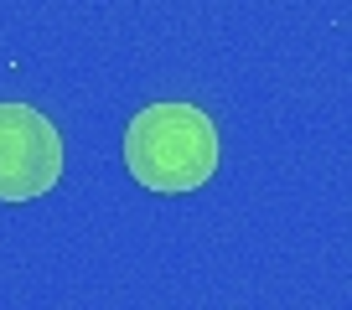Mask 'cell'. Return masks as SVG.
I'll return each mask as SVG.
<instances>
[{
  "mask_svg": "<svg viewBox=\"0 0 352 310\" xmlns=\"http://www.w3.org/2000/svg\"><path fill=\"white\" fill-rule=\"evenodd\" d=\"M63 176V140L32 104H0V202L47 197Z\"/></svg>",
  "mask_w": 352,
  "mask_h": 310,
  "instance_id": "2",
  "label": "cell"
},
{
  "mask_svg": "<svg viewBox=\"0 0 352 310\" xmlns=\"http://www.w3.org/2000/svg\"><path fill=\"white\" fill-rule=\"evenodd\" d=\"M124 166L145 191H197L218 171V130L192 104H151L130 119Z\"/></svg>",
  "mask_w": 352,
  "mask_h": 310,
  "instance_id": "1",
  "label": "cell"
}]
</instances>
